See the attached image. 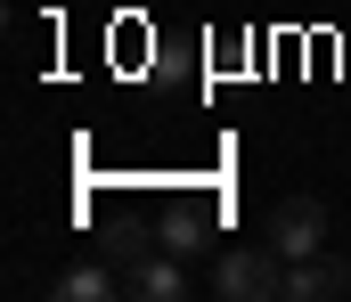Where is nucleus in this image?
Instances as JSON below:
<instances>
[{
	"mask_svg": "<svg viewBox=\"0 0 351 302\" xmlns=\"http://www.w3.org/2000/svg\"><path fill=\"white\" fill-rule=\"evenodd\" d=\"M213 294L221 302H286V253L278 245H229L221 270H213Z\"/></svg>",
	"mask_w": 351,
	"mask_h": 302,
	"instance_id": "obj_1",
	"label": "nucleus"
},
{
	"mask_svg": "<svg viewBox=\"0 0 351 302\" xmlns=\"http://www.w3.org/2000/svg\"><path fill=\"white\" fill-rule=\"evenodd\" d=\"M262 237L286 253V262L319 253V245H327V204H319V197H278V204H269V221H262Z\"/></svg>",
	"mask_w": 351,
	"mask_h": 302,
	"instance_id": "obj_2",
	"label": "nucleus"
},
{
	"mask_svg": "<svg viewBox=\"0 0 351 302\" xmlns=\"http://www.w3.org/2000/svg\"><path fill=\"white\" fill-rule=\"evenodd\" d=\"M123 294L180 302L188 294V262H180V253H147V245H123Z\"/></svg>",
	"mask_w": 351,
	"mask_h": 302,
	"instance_id": "obj_3",
	"label": "nucleus"
},
{
	"mask_svg": "<svg viewBox=\"0 0 351 302\" xmlns=\"http://www.w3.org/2000/svg\"><path fill=\"white\" fill-rule=\"evenodd\" d=\"M335 294H351V262H335L327 245L286 262V302H335Z\"/></svg>",
	"mask_w": 351,
	"mask_h": 302,
	"instance_id": "obj_4",
	"label": "nucleus"
},
{
	"mask_svg": "<svg viewBox=\"0 0 351 302\" xmlns=\"http://www.w3.org/2000/svg\"><path fill=\"white\" fill-rule=\"evenodd\" d=\"M49 294H58V302H114V294H123V270H98V262H74V270H66V278H58Z\"/></svg>",
	"mask_w": 351,
	"mask_h": 302,
	"instance_id": "obj_5",
	"label": "nucleus"
},
{
	"mask_svg": "<svg viewBox=\"0 0 351 302\" xmlns=\"http://www.w3.org/2000/svg\"><path fill=\"white\" fill-rule=\"evenodd\" d=\"M196 245H204V212H172V221H164V253H180V262H188Z\"/></svg>",
	"mask_w": 351,
	"mask_h": 302,
	"instance_id": "obj_6",
	"label": "nucleus"
}]
</instances>
